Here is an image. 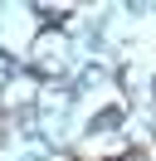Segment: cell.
Instances as JSON below:
<instances>
[]
</instances>
